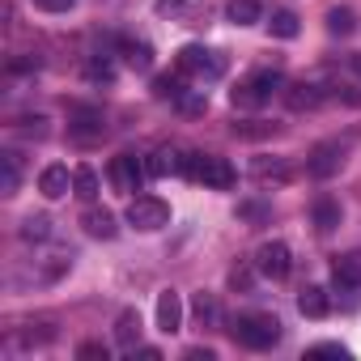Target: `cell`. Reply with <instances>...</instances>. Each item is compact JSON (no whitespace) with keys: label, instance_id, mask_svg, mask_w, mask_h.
<instances>
[{"label":"cell","instance_id":"obj_33","mask_svg":"<svg viewBox=\"0 0 361 361\" xmlns=\"http://www.w3.org/2000/svg\"><path fill=\"white\" fill-rule=\"evenodd\" d=\"M192 310H196V319H200V323H217V302H213L209 293H196Z\"/></svg>","mask_w":361,"mask_h":361},{"label":"cell","instance_id":"obj_21","mask_svg":"<svg viewBox=\"0 0 361 361\" xmlns=\"http://www.w3.org/2000/svg\"><path fill=\"white\" fill-rule=\"evenodd\" d=\"M18 183H22V153L5 149V153H0V192L18 196Z\"/></svg>","mask_w":361,"mask_h":361},{"label":"cell","instance_id":"obj_10","mask_svg":"<svg viewBox=\"0 0 361 361\" xmlns=\"http://www.w3.org/2000/svg\"><path fill=\"white\" fill-rule=\"evenodd\" d=\"M161 18H170V22H183V26H204L209 22V0H157L153 5Z\"/></svg>","mask_w":361,"mask_h":361},{"label":"cell","instance_id":"obj_32","mask_svg":"<svg viewBox=\"0 0 361 361\" xmlns=\"http://www.w3.org/2000/svg\"><path fill=\"white\" fill-rule=\"evenodd\" d=\"M174 106L183 111V115H204V111H209V98H204V90H188Z\"/></svg>","mask_w":361,"mask_h":361},{"label":"cell","instance_id":"obj_20","mask_svg":"<svg viewBox=\"0 0 361 361\" xmlns=\"http://www.w3.org/2000/svg\"><path fill=\"white\" fill-rule=\"evenodd\" d=\"M115 344L128 348V353L140 344V310H132V306L119 310V319H115Z\"/></svg>","mask_w":361,"mask_h":361},{"label":"cell","instance_id":"obj_24","mask_svg":"<svg viewBox=\"0 0 361 361\" xmlns=\"http://www.w3.org/2000/svg\"><path fill=\"white\" fill-rule=\"evenodd\" d=\"M310 217H314V230H319V234H331V230L340 226V217H344V213H340V204H336L331 196H319V200H314V209H310Z\"/></svg>","mask_w":361,"mask_h":361},{"label":"cell","instance_id":"obj_26","mask_svg":"<svg viewBox=\"0 0 361 361\" xmlns=\"http://www.w3.org/2000/svg\"><path fill=\"white\" fill-rule=\"evenodd\" d=\"M18 238H22V243H47V238H51V217H47V213H30V217L22 221V230H18Z\"/></svg>","mask_w":361,"mask_h":361},{"label":"cell","instance_id":"obj_34","mask_svg":"<svg viewBox=\"0 0 361 361\" xmlns=\"http://www.w3.org/2000/svg\"><path fill=\"white\" fill-rule=\"evenodd\" d=\"M77 357H81V361H106V357H111V348H106L102 340H85V344L77 348Z\"/></svg>","mask_w":361,"mask_h":361},{"label":"cell","instance_id":"obj_16","mask_svg":"<svg viewBox=\"0 0 361 361\" xmlns=\"http://www.w3.org/2000/svg\"><path fill=\"white\" fill-rule=\"evenodd\" d=\"M81 226H85L90 238H102V243H111V238L119 234L115 213H106V209H85V213H81Z\"/></svg>","mask_w":361,"mask_h":361},{"label":"cell","instance_id":"obj_2","mask_svg":"<svg viewBox=\"0 0 361 361\" xmlns=\"http://www.w3.org/2000/svg\"><path fill=\"white\" fill-rule=\"evenodd\" d=\"M285 90V77L272 68V73H251L247 81H238L234 90H230V102L238 106V111H259L264 102H272V94H281Z\"/></svg>","mask_w":361,"mask_h":361},{"label":"cell","instance_id":"obj_35","mask_svg":"<svg viewBox=\"0 0 361 361\" xmlns=\"http://www.w3.org/2000/svg\"><path fill=\"white\" fill-rule=\"evenodd\" d=\"M238 217H247V221H264V217H268V204L247 200V204H238Z\"/></svg>","mask_w":361,"mask_h":361},{"label":"cell","instance_id":"obj_6","mask_svg":"<svg viewBox=\"0 0 361 361\" xmlns=\"http://www.w3.org/2000/svg\"><path fill=\"white\" fill-rule=\"evenodd\" d=\"M344 161H348V140H319L306 157V174L310 178H331V174H340Z\"/></svg>","mask_w":361,"mask_h":361},{"label":"cell","instance_id":"obj_22","mask_svg":"<svg viewBox=\"0 0 361 361\" xmlns=\"http://www.w3.org/2000/svg\"><path fill=\"white\" fill-rule=\"evenodd\" d=\"M119 51H123V64L136 68V73H149L153 68V47L145 39H119Z\"/></svg>","mask_w":361,"mask_h":361},{"label":"cell","instance_id":"obj_7","mask_svg":"<svg viewBox=\"0 0 361 361\" xmlns=\"http://www.w3.org/2000/svg\"><path fill=\"white\" fill-rule=\"evenodd\" d=\"M68 136L81 140V145L102 140V136H106V115H102L98 106H85V102L68 106Z\"/></svg>","mask_w":361,"mask_h":361},{"label":"cell","instance_id":"obj_13","mask_svg":"<svg viewBox=\"0 0 361 361\" xmlns=\"http://www.w3.org/2000/svg\"><path fill=\"white\" fill-rule=\"evenodd\" d=\"M157 327H161L166 336H174L178 327H183V302H178L174 289H161V293H157Z\"/></svg>","mask_w":361,"mask_h":361},{"label":"cell","instance_id":"obj_38","mask_svg":"<svg viewBox=\"0 0 361 361\" xmlns=\"http://www.w3.org/2000/svg\"><path fill=\"white\" fill-rule=\"evenodd\" d=\"M188 361H213V348H188Z\"/></svg>","mask_w":361,"mask_h":361},{"label":"cell","instance_id":"obj_3","mask_svg":"<svg viewBox=\"0 0 361 361\" xmlns=\"http://www.w3.org/2000/svg\"><path fill=\"white\" fill-rule=\"evenodd\" d=\"M174 68L183 73V77H192V81H217V77H226V56H221V51H213V47L188 43L183 51H178Z\"/></svg>","mask_w":361,"mask_h":361},{"label":"cell","instance_id":"obj_29","mask_svg":"<svg viewBox=\"0 0 361 361\" xmlns=\"http://www.w3.org/2000/svg\"><path fill=\"white\" fill-rule=\"evenodd\" d=\"M268 30L276 35V39H298V13H289V9H276L272 13V22H268Z\"/></svg>","mask_w":361,"mask_h":361},{"label":"cell","instance_id":"obj_23","mask_svg":"<svg viewBox=\"0 0 361 361\" xmlns=\"http://www.w3.org/2000/svg\"><path fill=\"white\" fill-rule=\"evenodd\" d=\"M183 166H188V153H178V149H157V153L149 157V174H153V178L183 174Z\"/></svg>","mask_w":361,"mask_h":361},{"label":"cell","instance_id":"obj_18","mask_svg":"<svg viewBox=\"0 0 361 361\" xmlns=\"http://www.w3.org/2000/svg\"><path fill=\"white\" fill-rule=\"evenodd\" d=\"M68 188H73V174H68V166H47V170L39 174V192H43L47 200H60V196H68Z\"/></svg>","mask_w":361,"mask_h":361},{"label":"cell","instance_id":"obj_12","mask_svg":"<svg viewBox=\"0 0 361 361\" xmlns=\"http://www.w3.org/2000/svg\"><path fill=\"white\" fill-rule=\"evenodd\" d=\"M281 98H285L289 111H314V106L327 102V90H323L319 81H293V85L281 90Z\"/></svg>","mask_w":361,"mask_h":361},{"label":"cell","instance_id":"obj_4","mask_svg":"<svg viewBox=\"0 0 361 361\" xmlns=\"http://www.w3.org/2000/svg\"><path fill=\"white\" fill-rule=\"evenodd\" d=\"M183 174L188 178H196V183H204V188H217V192H226V188H234V166L226 161V157H217V153H188V166H183Z\"/></svg>","mask_w":361,"mask_h":361},{"label":"cell","instance_id":"obj_9","mask_svg":"<svg viewBox=\"0 0 361 361\" xmlns=\"http://www.w3.org/2000/svg\"><path fill=\"white\" fill-rule=\"evenodd\" d=\"M68 268H73V251H56V255H47V259H35V268H30V272H18L13 281H18V285H51V281H60Z\"/></svg>","mask_w":361,"mask_h":361},{"label":"cell","instance_id":"obj_25","mask_svg":"<svg viewBox=\"0 0 361 361\" xmlns=\"http://www.w3.org/2000/svg\"><path fill=\"white\" fill-rule=\"evenodd\" d=\"M226 18H230L234 26H255V22L264 18V5H259V0H230V5H226Z\"/></svg>","mask_w":361,"mask_h":361},{"label":"cell","instance_id":"obj_5","mask_svg":"<svg viewBox=\"0 0 361 361\" xmlns=\"http://www.w3.org/2000/svg\"><path fill=\"white\" fill-rule=\"evenodd\" d=\"M145 178H149V157L119 153V157L111 161V183H115V192H123V196H136V192L145 188Z\"/></svg>","mask_w":361,"mask_h":361},{"label":"cell","instance_id":"obj_11","mask_svg":"<svg viewBox=\"0 0 361 361\" xmlns=\"http://www.w3.org/2000/svg\"><path fill=\"white\" fill-rule=\"evenodd\" d=\"M255 268H259V276H268V281H285L289 268H293V255H289L285 243H264V247L255 251Z\"/></svg>","mask_w":361,"mask_h":361},{"label":"cell","instance_id":"obj_36","mask_svg":"<svg viewBox=\"0 0 361 361\" xmlns=\"http://www.w3.org/2000/svg\"><path fill=\"white\" fill-rule=\"evenodd\" d=\"M310 357H340V361H344V357H348V348H340V344H314V348H310Z\"/></svg>","mask_w":361,"mask_h":361},{"label":"cell","instance_id":"obj_15","mask_svg":"<svg viewBox=\"0 0 361 361\" xmlns=\"http://www.w3.org/2000/svg\"><path fill=\"white\" fill-rule=\"evenodd\" d=\"M251 178H255V183H289L293 170H289L285 157H255L251 161Z\"/></svg>","mask_w":361,"mask_h":361},{"label":"cell","instance_id":"obj_39","mask_svg":"<svg viewBox=\"0 0 361 361\" xmlns=\"http://www.w3.org/2000/svg\"><path fill=\"white\" fill-rule=\"evenodd\" d=\"M353 68H357V73H361V51H357V56H353Z\"/></svg>","mask_w":361,"mask_h":361},{"label":"cell","instance_id":"obj_19","mask_svg":"<svg viewBox=\"0 0 361 361\" xmlns=\"http://www.w3.org/2000/svg\"><path fill=\"white\" fill-rule=\"evenodd\" d=\"M298 310H302L306 319H327V310H331L327 289H323V285H306V289L298 293Z\"/></svg>","mask_w":361,"mask_h":361},{"label":"cell","instance_id":"obj_8","mask_svg":"<svg viewBox=\"0 0 361 361\" xmlns=\"http://www.w3.org/2000/svg\"><path fill=\"white\" fill-rule=\"evenodd\" d=\"M128 226L153 234V230L170 226V204L157 200V196H132V204H128Z\"/></svg>","mask_w":361,"mask_h":361},{"label":"cell","instance_id":"obj_27","mask_svg":"<svg viewBox=\"0 0 361 361\" xmlns=\"http://www.w3.org/2000/svg\"><path fill=\"white\" fill-rule=\"evenodd\" d=\"M153 94L161 98V102H178V98H183L188 94V85H183V73H161V77H153Z\"/></svg>","mask_w":361,"mask_h":361},{"label":"cell","instance_id":"obj_14","mask_svg":"<svg viewBox=\"0 0 361 361\" xmlns=\"http://www.w3.org/2000/svg\"><path fill=\"white\" fill-rule=\"evenodd\" d=\"M331 285H336L340 293H361V259L340 255V259L331 264Z\"/></svg>","mask_w":361,"mask_h":361},{"label":"cell","instance_id":"obj_31","mask_svg":"<svg viewBox=\"0 0 361 361\" xmlns=\"http://www.w3.org/2000/svg\"><path fill=\"white\" fill-rule=\"evenodd\" d=\"M255 272H259L255 259H251V264H234V268H230V285H234L238 293H251V289H255Z\"/></svg>","mask_w":361,"mask_h":361},{"label":"cell","instance_id":"obj_17","mask_svg":"<svg viewBox=\"0 0 361 361\" xmlns=\"http://www.w3.org/2000/svg\"><path fill=\"white\" fill-rule=\"evenodd\" d=\"M51 340H56V323H30V327L9 336V348H43Z\"/></svg>","mask_w":361,"mask_h":361},{"label":"cell","instance_id":"obj_28","mask_svg":"<svg viewBox=\"0 0 361 361\" xmlns=\"http://www.w3.org/2000/svg\"><path fill=\"white\" fill-rule=\"evenodd\" d=\"M73 196L77 200H94L98 196V174H94V166H77L73 170Z\"/></svg>","mask_w":361,"mask_h":361},{"label":"cell","instance_id":"obj_37","mask_svg":"<svg viewBox=\"0 0 361 361\" xmlns=\"http://www.w3.org/2000/svg\"><path fill=\"white\" fill-rule=\"evenodd\" d=\"M35 5H39V9H47V13H68L77 0H35Z\"/></svg>","mask_w":361,"mask_h":361},{"label":"cell","instance_id":"obj_30","mask_svg":"<svg viewBox=\"0 0 361 361\" xmlns=\"http://www.w3.org/2000/svg\"><path fill=\"white\" fill-rule=\"evenodd\" d=\"M327 30H331L336 39H348V35L357 30V22H353V9H331V13H327Z\"/></svg>","mask_w":361,"mask_h":361},{"label":"cell","instance_id":"obj_1","mask_svg":"<svg viewBox=\"0 0 361 361\" xmlns=\"http://www.w3.org/2000/svg\"><path fill=\"white\" fill-rule=\"evenodd\" d=\"M230 336H234L243 348L264 353V348L281 344V319H276V314H259V310H251V314H238V319L230 323Z\"/></svg>","mask_w":361,"mask_h":361}]
</instances>
